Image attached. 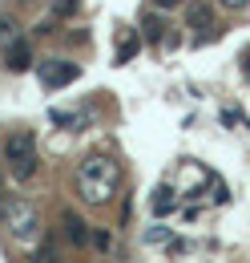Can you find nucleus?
Segmentation results:
<instances>
[{"instance_id":"nucleus-5","label":"nucleus","mask_w":250,"mask_h":263,"mask_svg":"<svg viewBox=\"0 0 250 263\" xmlns=\"http://www.w3.org/2000/svg\"><path fill=\"white\" fill-rule=\"evenodd\" d=\"M186 25L190 29H202V33L214 29V8H210V0H186Z\"/></svg>"},{"instance_id":"nucleus-6","label":"nucleus","mask_w":250,"mask_h":263,"mask_svg":"<svg viewBox=\"0 0 250 263\" xmlns=\"http://www.w3.org/2000/svg\"><path fill=\"white\" fill-rule=\"evenodd\" d=\"M4 65L12 69V73H29V69H32V49H29V41L8 45V49H4Z\"/></svg>"},{"instance_id":"nucleus-15","label":"nucleus","mask_w":250,"mask_h":263,"mask_svg":"<svg viewBox=\"0 0 250 263\" xmlns=\"http://www.w3.org/2000/svg\"><path fill=\"white\" fill-rule=\"evenodd\" d=\"M222 8H230V12H234V8H242V4H250V0H218Z\"/></svg>"},{"instance_id":"nucleus-9","label":"nucleus","mask_w":250,"mask_h":263,"mask_svg":"<svg viewBox=\"0 0 250 263\" xmlns=\"http://www.w3.org/2000/svg\"><path fill=\"white\" fill-rule=\"evenodd\" d=\"M174 206H178L174 191H170V186H157V191H154V211H157V215H170Z\"/></svg>"},{"instance_id":"nucleus-7","label":"nucleus","mask_w":250,"mask_h":263,"mask_svg":"<svg viewBox=\"0 0 250 263\" xmlns=\"http://www.w3.org/2000/svg\"><path fill=\"white\" fill-rule=\"evenodd\" d=\"M61 223H65V235H69L77 247H85V243H89V223H85V219H77L73 211H65Z\"/></svg>"},{"instance_id":"nucleus-4","label":"nucleus","mask_w":250,"mask_h":263,"mask_svg":"<svg viewBox=\"0 0 250 263\" xmlns=\"http://www.w3.org/2000/svg\"><path fill=\"white\" fill-rule=\"evenodd\" d=\"M77 77H81V65H73V61H45L40 65V85L45 89H65Z\"/></svg>"},{"instance_id":"nucleus-1","label":"nucleus","mask_w":250,"mask_h":263,"mask_svg":"<svg viewBox=\"0 0 250 263\" xmlns=\"http://www.w3.org/2000/svg\"><path fill=\"white\" fill-rule=\"evenodd\" d=\"M117 182H121V166L113 162L109 154H89V158H81V170H77V191L85 202H109L113 191H117Z\"/></svg>"},{"instance_id":"nucleus-12","label":"nucleus","mask_w":250,"mask_h":263,"mask_svg":"<svg viewBox=\"0 0 250 263\" xmlns=\"http://www.w3.org/2000/svg\"><path fill=\"white\" fill-rule=\"evenodd\" d=\"M165 239H170V231H165V227H154L150 235H145V243H165Z\"/></svg>"},{"instance_id":"nucleus-10","label":"nucleus","mask_w":250,"mask_h":263,"mask_svg":"<svg viewBox=\"0 0 250 263\" xmlns=\"http://www.w3.org/2000/svg\"><path fill=\"white\" fill-rule=\"evenodd\" d=\"M81 8V0H49V12L57 16V21H65V16H73Z\"/></svg>"},{"instance_id":"nucleus-2","label":"nucleus","mask_w":250,"mask_h":263,"mask_svg":"<svg viewBox=\"0 0 250 263\" xmlns=\"http://www.w3.org/2000/svg\"><path fill=\"white\" fill-rule=\"evenodd\" d=\"M0 219H4V227L16 243H36L40 239V215H36V206L29 198L4 195L0 198Z\"/></svg>"},{"instance_id":"nucleus-11","label":"nucleus","mask_w":250,"mask_h":263,"mask_svg":"<svg viewBox=\"0 0 250 263\" xmlns=\"http://www.w3.org/2000/svg\"><path fill=\"white\" fill-rule=\"evenodd\" d=\"M133 53H137V36H129V41L121 45V53H117V61H129Z\"/></svg>"},{"instance_id":"nucleus-3","label":"nucleus","mask_w":250,"mask_h":263,"mask_svg":"<svg viewBox=\"0 0 250 263\" xmlns=\"http://www.w3.org/2000/svg\"><path fill=\"white\" fill-rule=\"evenodd\" d=\"M4 158H8V170L16 174V182H25V178H32L36 174V138H32V130H16L8 142H4Z\"/></svg>"},{"instance_id":"nucleus-14","label":"nucleus","mask_w":250,"mask_h":263,"mask_svg":"<svg viewBox=\"0 0 250 263\" xmlns=\"http://www.w3.org/2000/svg\"><path fill=\"white\" fill-rule=\"evenodd\" d=\"M178 4H186V0H154V8H161V12H170V8H178Z\"/></svg>"},{"instance_id":"nucleus-8","label":"nucleus","mask_w":250,"mask_h":263,"mask_svg":"<svg viewBox=\"0 0 250 263\" xmlns=\"http://www.w3.org/2000/svg\"><path fill=\"white\" fill-rule=\"evenodd\" d=\"M16 41H25L16 16H0V49H8V45H16Z\"/></svg>"},{"instance_id":"nucleus-13","label":"nucleus","mask_w":250,"mask_h":263,"mask_svg":"<svg viewBox=\"0 0 250 263\" xmlns=\"http://www.w3.org/2000/svg\"><path fill=\"white\" fill-rule=\"evenodd\" d=\"M97 251H113V239H109V235H105V231H97Z\"/></svg>"}]
</instances>
